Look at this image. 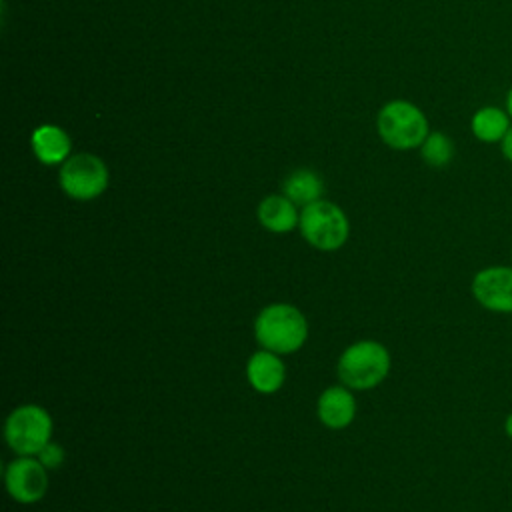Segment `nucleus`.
<instances>
[{
  "mask_svg": "<svg viewBox=\"0 0 512 512\" xmlns=\"http://www.w3.org/2000/svg\"><path fill=\"white\" fill-rule=\"evenodd\" d=\"M254 336L264 350L274 354H292L304 346L308 338V322L292 304H270L256 316Z\"/></svg>",
  "mask_w": 512,
  "mask_h": 512,
  "instance_id": "f257e3e1",
  "label": "nucleus"
},
{
  "mask_svg": "<svg viewBox=\"0 0 512 512\" xmlns=\"http://www.w3.org/2000/svg\"><path fill=\"white\" fill-rule=\"evenodd\" d=\"M390 352L376 340H358L338 358L336 372L350 390H370L384 382L390 372Z\"/></svg>",
  "mask_w": 512,
  "mask_h": 512,
  "instance_id": "f03ea898",
  "label": "nucleus"
},
{
  "mask_svg": "<svg viewBox=\"0 0 512 512\" xmlns=\"http://www.w3.org/2000/svg\"><path fill=\"white\" fill-rule=\"evenodd\" d=\"M380 138L396 150H410L422 146L428 132L424 112L406 100L388 102L378 114Z\"/></svg>",
  "mask_w": 512,
  "mask_h": 512,
  "instance_id": "7ed1b4c3",
  "label": "nucleus"
},
{
  "mask_svg": "<svg viewBox=\"0 0 512 512\" xmlns=\"http://www.w3.org/2000/svg\"><path fill=\"white\" fill-rule=\"evenodd\" d=\"M300 232L310 246L322 252H334L348 240V218L336 204L316 200L300 212Z\"/></svg>",
  "mask_w": 512,
  "mask_h": 512,
  "instance_id": "20e7f679",
  "label": "nucleus"
},
{
  "mask_svg": "<svg viewBox=\"0 0 512 512\" xmlns=\"http://www.w3.org/2000/svg\"><path fill=\"white\" fill-rule=\"evenodd\" d=\"M4 438L18 456H36L52 438V418L38 404H22L8 414Z\"/></svg>",
  "mask_w": 512,
  "mask_h": 512,
  "instance_id": "39448f33",
  "label": "nucleus"
},
{
  "mask_svg": "<svg viewBox=\"0 0 512 512\" xmlns=\"http://www.w3.org/2000/svg\"><path fill=\"white\" fill-rule=\"evenodd\" d=\"M60 188L74 200H92L108 186V168L94 154L70 156L60 168Z\"/></svg>",
  "mask_w": 512,
  "mask_h": 512,
  "instance_id": "423d86ee",
  "label": "nucleus"
},
{
  "mask_svg": "<svg viewBox=\"0 0 512 512\" xmlns=\"http://www.w3.org/2000/svg\"><path fill=\"white\" fill-rule=\"evenodd\" d=\"M474 300L488 312L512 314V264L480 268L470 282Z\"/></svg>",
  "mask_w": 512,
  "mask_h": 512,
  "instance_id": "0eeeda50",
  "label": "nucleus"
},
{
  "mask_svg": "<svg viewBox=\"0 0 512 512\" xmlns=\"http://www.w3.org/2000/svg\"><path fill=\"white\" fill-rule=\"evenodd\" d=\"M8 494L20 504H36L48 492V468L32 456L14 458L4 472Z\"/></svg>",
  "mask_w": 512,
  "mask_h": 512,
  "instance_id": "6e6552de",
  "label": "nucleus"
},
{
  "mask_svg": "<svg viewBox=\"0 0 512 512\" xmlns=\"http://www.w3.org/2000/svg\"><path fill=\"white\" fill-rule=\"evenodd\" d=\"M246 378L256 392L274 394L286 380V366L280 360V354L262 348L250 356L246 364Z\"/></svg>",
  "mask_w": 512,
  "mask_h": 512,
  "instance_id": "1a4fd4ad",
  "label": "nucleus"
},
{
  "mask_svg": "<svg viewBox=\"0 0 512 512\" xmlns=\"http://www.w3.org/2000/svg\"><path fill=\"white\" fill-rule=\"evenodd\" d=\"M356 416V398L346 386H330L318 398V418L330 430H342Z\"/></svg>",
  "mask_w": 512,
  "mask_h": 512,
  "instance_id": "9d476101",
  "label": "nucleus"
},
{
  "mask_svg": "<svg viewBox=\"0 0 512 512\" xmlns=\"http://www.w3.org/2000/svg\"><path fill=\"white\" fill-rule=\"evenodd\" d=\"M258 220L266 230L274 234H284L300 224V214L296 212V204L288 196L272 194L260 202Z\"/></svg>",
  "mask_w": 512,
  "mask_h": 512,
  "instance_id": "9b49d317",
  "label": "nucleus"
},
{
  "mask_svg": "<svg viewBox=\"0 0 512 512\" xmlns=\"http://www.w3.org/2000/svg\"><path fill=\"white\" fill-rule=\"evenodd\" d=\"M32 152L42 164H64L70 154V138L62 128L42 124L32 132Z\"/></svg>",
  "mask_w": 512,
  "mask_h": 512,
  "instance_id": "f8f14e48",
  "label": "nucleus"
},
{
  "mask_svg": "<svg viewBox=\"0 0 512 512\" xmlns=\"http://www.w3.org/2000/svg\"><path fill=\"white\" fill-rule=\"evenodd\" d=\"M510 126L512 118L506 108L500 106H482L472 114L470 120V130L474 138L484 144H500Z\"/></svg>",
  "mask_w": 512,
  "mask_h": 512,
  "instance_id": "ddd939ff",
  "label": "nucleus"
},
{
  "mask_svg": "<svg viewBox=\"0 0 512 512\" xmlns=\"http://www.w3.org/2000/svg\"><path fill=\"white\" fill-rule=\"evenodd\" d=\"M322 180L312 170H296L284 182V196H288L294 204L308 206L320 200Z\"/></svg>",
  "mask_w": 512,
  "mask_h": 512,
  "instance_id": "4468645a",
  "label": "nucleus"
},
{
  "mask_svg": "<svg viewBox=\"0 0 512 512\" xmlns=\"http://www.w3.org/2000/svg\"><path fill=\"white\" fill-rule=\"evenodd\" d=\"M454 142L444 132H430L420 146L422 160L432 168H444L454 158Z\"/></svg>",
  "mask_w": 512,
  "mask_h": 512,
  "instance_id": "2eb2a0df",
  "label": "nucleus"
},
{
  "mask_svg": "<svg viewBox=\"0 0 512 512\" xmlns=\"http://www.w3.org/2000/svg\"><path fill=\"white\" fill-rule=\"evenodd\" d=\"M36 458H38L48 470H56V468L62 466L66 454H64V450H62L60 444H56V442L50 440V442L36 454Z\"/></svg>",
  "mask_w": 512,
  "mask_h": 512,
  "instance_id": "dca6fc26",
  "label": "nucleus"
},
{
  "mask_svg": "<svg viewBox=\"0 0 512 512\" xmlns=\"http://www.w3.org/2000/svg\"><path fill=\"white\" fill-rule=\"evenodd\" d=\"M500 152H502V156L512 164V126L508 128V132H506L504 138L500 140Z\"/></svg>",
  "mask_w": 512,
  "mask_h": 512,
  "instance_id": "f3484780",
  "label": "nucleus"
},
{
  "mask_svg": "<svg viewBox=\"0 0 512 512\" xmlns=\"http://www.w3.org/2000/svg\"><path fill=\"white\" fill-rule=\"evenodd\" d=\"M504 432H506V436L512 440V412H508L506 414V418H504Z\"/></svg>",
  "mask_w": 512,
  "mask_h": 512,
  "instance_id": "a211bd4d",
  "label": "nucleus"
},
{
  "mask_svg": "<svg viewBox=\"0 0 512 512\" xmlns=\"http://www.w3.org/2000/svg\"><path fill=\"white\" fill-rule=\"evenodd\" d=\"M506 112H508L510 118H512V86H510V90H508V94H506Z\"/></svg>",
  "mask_w": 512,
  "mask_h": 512,
  "instance_id": "6ab92c4d",
  "label": "nucleus"
},
{
  "mask_svg": "<svg viewBox=\"0 0 512 512\" xmlns=\"http://www.w3.org/2000/svg\"><path fill=\"white\" fill-rule=\"evenodd\" d=\"M510 258H512V252H510Z\"/></svg>",
  "mask_w": 512,
  "mask_h": 512,
  "instance_id": "aec40b11",
  "label": "nucleus"
}]
</instances>
